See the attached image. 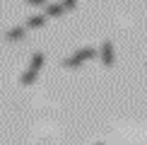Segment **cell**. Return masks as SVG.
Here are the masks:
<instances>
[{"label": "cell", "instance_id": "11", "mask_svg": "<svg viewBox=\"0 0 147 145\" xmlns=\"http://www.w3.org/2000/svg\"><path fill=\"white\" fill-rule=\"evenodd\" d=\"M145 68H147V63H145Z\"/></svg>", "mask_w": 147, "mask_h": 145}, {"label": "cell", "instance_id": "1", "mask_svg": "<svg viewBox=\"0 0 147 145\" xmlns=\"http://www.w3.org/2000/svg\"><path fill=\"white\" fill-rule=\"evenodd\" d=\"M94 56H99V51H96L94 46H84V48H77L75 53H70L68 58H63V68H80V65H84L89 58H94Z\"/></svg>", "mask_w": 147, "mask_h": 145}, {"label": "cell", "instance_id": "6", "mask_svg": "<svg viewBox=\"0 0 147 145\" xmlns=\"http://www.w3.org/2000/svg\"><path fill=\"white\" fill-rule=\"evenodd\" d=\"M63 12H65V5L63 3H48L46 7H44V15L46 17H53V20H58Z\"/></svg>", "mask_w": 147, "mask_h": 145}, {"label": "cell", "instance_id": "5", "mask_svg": "<svg viewBox=\"0 0 147 145\" xmlns=\"http://www.w3.org/2000/svg\"><path fill=\"white\" fill-rule=\"evenodd\" d=\"M44 63H46V53L44 51H34L32 53V60H29V70L39 72L41 68H44Z\"/></svg>", "mask_w": 147, "mask_h": 145}, {"label": "cell", "instance_id": "4", "mask_svg": "<svg viewBox=\"0 0 147 145\" xmlns=\"http://www.w3.org/2000/svg\"><path fill=\"white\" fill-rule=\"evenodd\" d=\"M24 36H27V27H24V24H17V27H10L7 32H5V39H7V41H22Z\"/></svg>", "mask_w": 147, "mask_h": 145}, {"label": "cell", "instance_id": "8", "mask_svg": "<svg viewBox=\"0 0 147 145\" xmlns=\"http://www.w3.org/2000/svg\"><path fill=\"white\" fill-rule=\"evenodd\" d=\"M27 5H34V7H46L48 5V0H24Z\"/></svg>", "mask_w": 147, "mask_h": 145}, {"label": "cell", "instance_id": "9", "mask_svg": "<svg viewBox=\"0 0 147 145\" xmlns=\"http://www.w3.org/2000/svg\"><path fill=\"white\" fill-rule=\"evenodd\" d=\"M60 3L65 5V10H75L77 7V0H60Z\"/></svg>", "mask_w": 147, "mask_h": 145}, {"label": "cell", "instance_id": "3", "mask_svg": "<svg viewBox=\"0 0 147 145\" xmlns=\"http://www.w3.org/2000/svg\"><path fill=\"white\" fill-rule=\"evenodd\" d=\"M46 22H48V17L44 15V12H36V15H32L27 22H24V27L27 29H41V27H46Z\"/></svg>", "mask_w": 147, "mask_h": 145}, {"label": "cell", "instance_id": "7", "mask_svg": "<svg viewBox=\"0 0 147 145\" xmlns=\"http://www.w3.org/2000/svg\"><path fill=\"white\" fill-rule=\"evenodd\" d=\"M36 77H39V72H34V70H24L22 75H20V85H24V87H29V85H34L36 82Z\"/></svg>", "mask_w": 147, "mask_h": 145}, {"label": "cell", "instance_id": "2", "mask_svg": "<svg viewBox=\"0 0 147 145\" xmlns=\"http://www.w3.org/2000/svg\"><path fill=\"white\" fill-rule=\"evenodd\" d=\"M99 58H101V65H104V68H113L116 53H113V41H111V39H104V41H101Z\"/></svg>", "mask_w": 147, "mask_h": 145}, {"label": "cell", "instance_id": "10", "mask_svg": "<svg viewBox=\"0 0 147 145\" xmlns=\"http://www.w3.org/2000/svg\"><path fill=\"white\" fill-rule=\"evenodd\" d=\"M96 145H104V143H96Z\"/></svg>", "mask_w": 147, "mask_h": 145}]
</instances>
